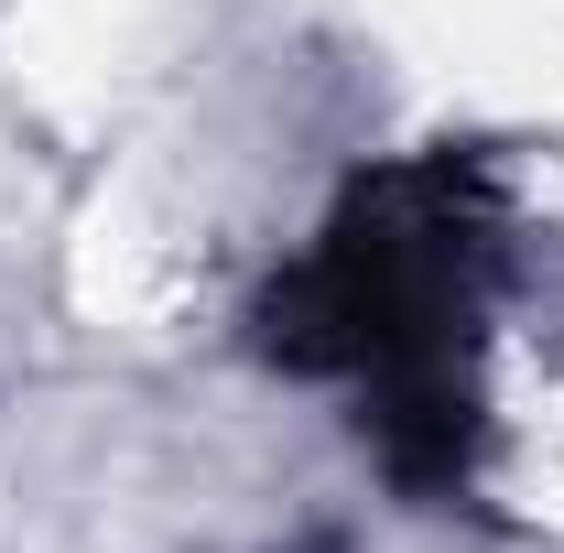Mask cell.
<instances>
[{
  "label": "cell",
  "instance_id": "6da1fadb",
  "mask_svg": "<svg viewBox=\"0 0 564 553\" xmlns=\"http://www.w3.org/2000/svg\"><path fill=\"white\" fill-rule=\"evenodd\" d=\"M489 261L499 217L478 174L434 152L402 174H369L261 304L272 358L304 380H337L402 488H456L467 467V423H478L467 347L489 315Z\"/></svg>",
  "mask_w": 564,
  "mask_h": 553
}]
</instances>
